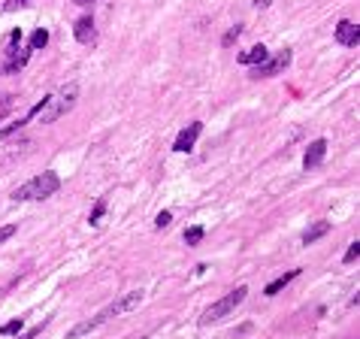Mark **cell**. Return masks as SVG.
I'll return each instance as SVG.
<instances>
[{"label": "cell", "instance_id": "obj_7", "mask_svg": "<svg viewBox=\"0 0 360 339\" xmlns=\"http://www.w3.org/2000/svg\"><path fill=\"white\" fill-rule=\"evenodd\" d=\"M106 321H109V312L103 309V312H97L94 318H85V321H79V324L70 330V339H79V336H85V333H94V330H97L100 324H106Z\"/></svg>", "mask_w": 360, "mask_h": 339}, {"label": "cell", "instance_id": "obj_12", "mask_svg": "<svg viewBox=\"0 0 360 339\" xmlns=\"http://www.w3.org/2000/svg\"><path fill=\"white\" fill-rule=\"evenodd\" d=\"M327 233H330V221H318V224H312V227L303 233V245H312V242H318Z\"/></svg>", "mask_w": 360, "mask_h": 339}, {"label": "cell", "instance_id": "obj_8", "mask_svg": "<svg viewBox=\"0 0 360 339\" xmlns=\"http://www.w3.org/2000/svg\"><path fill=\"white\" fill-rule=\"evenodd\" d=\"M324 155H327V139H315V142H309L306 158H303V167H306V170H315L318 164L324 161Z\"/></svg>", "mask_w": 360, "mask_h": 339}, {"label": "cell", "instance_id": "obj_23", "mask_svg": "<svg viewBox=\"0 0 360 339\" xmlns=\"http://www.w3.org/2000/svg\"><path fill=\"white\" fill-rule=\"evenodd\" d=\"M24 3H27V0H9L6 9H15V6H24Z\"/></svg>", "mask_w": 360, "mask_h": 339}, {"label": "cell", "instance_id": "obj_1", "mask_svg": "<svg viewBox=\"0 0 360 339\" xmlns=\"http://www.w3.org/2000/svg\"><path fill=\"white\" fill-rule=\"evenodd\" d=\"M61 188V179L55 170H43L39 176H33L30 182H24L21 188L12 191V200H46Z\"/></svg>", "mask_w": 360, "mask_h": 339}, {"label": "cell", "instance_id": "obj_21", "mask_svg": "<svg viewBox=\"0 0 360 339\" xmlns=\"http://www.w3.org/2000/svg\"><path fill=\"white\" fill-rule=\"evenodd\" d=\"M170 221H173V215H170L167 209H164V212H157V218H154V224H157V227H167Z\"/></svg>", "mask_w": 360, "mask_h": 339}, {"label": "cell", "instance_id": "obj_15", "mask_svg": "<svg viewBox=\"0 0 360 339\" xmlns=\"http://www.w3.org/2000/svg\"><path fill=\"white\" fill-rule=\"evenodd\" d=\"M203 233H206V230H203V227H197V224H194V227H188V230H185V242H188V245H200V239H203Z\"/></svg>", "mask_w": 360, "mask_h": 339}, {"label": "cell", "instance_id": "obj_18", "mask_svg": "<svg viewBox=\"0 0 360 339\" xmlns=\"http://www.w3.org/2000/svg\"><path fill=\"white\" fill-rule=\"evenodd\" d=\"M15 333H21V318H15V321H6L3 327H0V336H15Z\"/></svg>", "mask_w": 360, "mask_h": 339}, {"label": "cell", "instance_id": "obj_14", "mask_svg": "<svg viewBox=\"0 0 360 339\" xmlns=\"http://www.w3.org/2000/svg\"><path fill=\"white\" fill-rule=\"evenodd\" d=\"M49 43V30H43V27H36L33 33H30V49H43Z\"/></svg>", "mask_w": 360, "mask_h": 339}, {"label": "cell", "instance_id": "obj_19", "mask_svg": "<svg viewBox=\"0 0 360 339\" xmlns=\"http://www.w3.org/2000/svg\"><path fill=\"white\" fill-rule=\"evenodd\" d=\"M12 103H15V97H12V94H3V97H0V118H3L6 112L12 109Z\"/></svg>", "mask_w": 360, "mask_h": 339}, {"label": "cell", "instance_id": "obj_17", "mask_svg": "<svg viewBox=\"0 0 360 339\" xmlns=\"http://www.w3.org/2000/svg\"><path fill=\"white\" fill-rule=\"evenodd\" d=\"M103 212H106V197H100L97 203H94V209H91V224H100V218H103Z\"/></svg>", "mask_w": 360, "mask_h": 339}, {"label": "cell", "instance_id": "obj_24", "mask_svg": "<svg viewBox=\"0 0 360 339\" xmlns=\"http://www.w3.org/2000/svg\"><path fill=\"white\" fill-rule=\"evenodd\" d=\"M269 3H272V0H257L254 6H257V9H263V6H269Z\"/></svg>", "mask_w": 360, "mask_h": 339}, {"label": "cell", "instance_id": "obj_6", "mask_svg": "<svg viewBox=\"0 0 360 339\" xmlns=\"http://www.w3.org/2000/svg\"><path fill=\"white\" fill-rule=\"evenodd\" d=\"M200 130H203V124H200V121H191L179 136H176V152H191V148H194V142H197V136H200Z\"/></svg>", "mask_w": 360, "mask_h": 339}, {"label": "cell", "instance_id": "obj_2", "mask_svg": "<svg viewBox=\"0 0 360 339\" xmlns=\"http://www.w3.org/2000/svg\"><path fill=\"white\" fill-rule=\"evenodd\" d=\"M76 97H79V85L70 82L67 88H61L58 94H49L43 97V109H39V115H43V121H55L61 115H67V112L76 106Z\"/></svg>", "mask_w": 360, "mask_h": 339}, {"label": "cell", "instance_id": "obj_22", "mask_svg": "<svg viewBox=\"0 0 360 339\" xmlns=\"http://www.w3.org/2000/svg\"><path fill=\"white\" fill-rule=\"evenodd\" d=\"M12 233H15V224H6V227H0V242H6Z\"/></svg>", "mask_w": 360, "mask_h": 339}, {"label": "cell", "instance_id": "obj_26", "mask_svg": "<svg viewBox=\"0 0 360 339\" xmlns=\"http://www.w3.org/2000/svg\"><path fill=\"white\" fill-rule=\"evenodd\" d=\"M139 339H142V336H139Z\"/></svg>", "mask_w": 360, "mask_h": 339}, {"label": "cell", "instance_id": "obj_16", "mask_svg": "<svg viewBox=\"0 0 360 339\" xmlns=\"http://www.w3.org/2000/svg\"><path fill=\"white\" fill-rule=\"evenodd\" d=\"M239 33H242V24H233V27H230L227 33H224V40H221V46H224V49H227V46H233V43L239 40Z\"/></svg>", "mask_w": 360, "mask_h": 339}, {"label": "cell", "instance_id": "obj_9", "mask_svg": "<svg viewBox=\"0 0 360 339\" xmlns=\"http://www.w3.org/2000/svg\"><path fill=\"white\" fill-rule=\"evenodd\" d=\"M73 30H76V40L79 43H85V46H91L94 40H97V27H94V21L88 18V15H82L76 24H73Z\"/></svg>", "mask_w": 360, "mask_h": 339}, {"label": "cell", "instance_id": "obj_5", "mask_svg": "<svg viewBox=\"0 0 360 339\" xmlns=\"http://www.w3.org/2000/svg\"><path fill=\"white\" fill-rule=\"evenodd\" d=\"M139 303H142V291H127L124 297H118L112 306H106V312H109V318H112V315H127V312H133Z\"/></svg>", "mask_w": 360, "mask_h": 339}, {"label": "cell", "instance_id": "obj_3", "mask_svg": "<svg viewBox=\"0 0 360 339\" xmlns=\"http://www.w3.org/2000/svg\"><path fill=\"white\" fill-rule=\"evenodd\" d=\"M245 294H248V288L245 285H239V288H233L227 297H221L218 300V303H212L209 309H206V315L203 318H200V324H212V321H221L224 315H230L239 303H242V300H245Z\"/></svg>", "mask_w": 360, "mask_h": 339}, {"label": "cell", "instance_id": "obj_25", "mask_svg": "<svg viewBox=\"0 0 360 339\" xmlns=\"http://www.w3.org/2000/svg\"><path fill=\"white\" fill-rule=\"evenodd\" d=\"M73 3H79V6H88V3H94V0H73Z\"/></svg>", "mask_w": 360, "mask_h": 339}, {"label": "cell", "instance_id": "obj_10", "mask_svg": "<svg viewBox=\"0 0 360 339\" xmlns=\"http://www.w3.org/2000/svg\"><path fill=\"white\" fill-rule=\"evenodd\" d=\"M336 40L342 46H357L360 43V27L354 21H339L336 24Z\"/></svg>", "mask_w": 360, "mask_h": 339}, {"label": "cell", "instance_id": "obj_13", "mask_svg": "<svg viewBox=\"0 0 360 339\" xmlns=\"http://www.w3.org/2000/svg\"><path fill=\"white\" fill-rule=\"evenodd\" d=\"M297 276H300V270H291V273H285V276H278L275 282H269V285H266V291H263V294H266V297H275L278 291H285V288H288Z\"/></svg>", "mask_w": 360, "mask_h": 339}, {"label": "cell", "instance_id": "obj_4", "mask_svg": "<svg viewBox=\"0 0 360 339\" xmlns=\"http://www.w3.org/2000/svg\"><path fill=\"white\" fill-rule=\"evenodd\" d=\"M288 64H291V49H282L275 58H266L263 64H257L251 76H257V79H260V76H275V73H282Z\"/></svg>", "mask_w": 360, "mask_h": 339}, {"label": "cell", "instance_id": "obj_20", "mask_svg": "<svg viewBox=\"0 0 360 339\" xmlns=\"http://www.w3.org/2000/svg\"><path fill=\"white\" fill-rule=\"evenodd\" d=\"M357 257H360V242H351L348 251H345V263H351V260H357Z\"/></svg>", "mask_w": 360, "mask_h": 339}, {"label": "cell", "instance_id": "obj_11", "mask_svg": "<svg viewBox=\"0 0 360 339\" xmlns=\"http://www.w3.org/2000/svg\"><path fill=\"white\" fill-rule=\"evenodd\" d=\"M266 58H269V49H266V46H254L251 52H242V55H239V64H245V67L254 64V67H257V64H263Z\"/></svg>", "mask_w": 360, "mask_h": 339}]
</instances>
